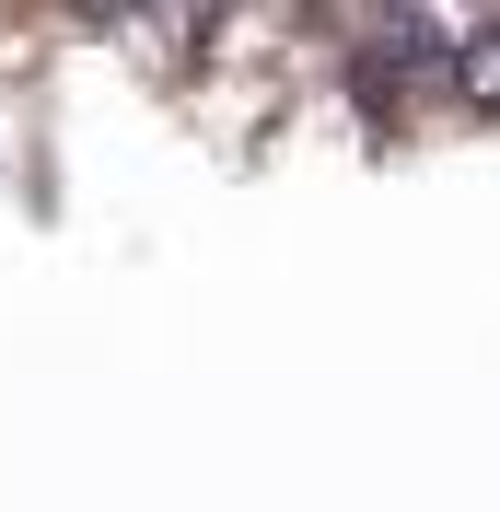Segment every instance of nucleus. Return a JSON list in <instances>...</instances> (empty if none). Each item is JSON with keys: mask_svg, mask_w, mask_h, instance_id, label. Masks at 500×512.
Returning <instances> with one entry per match:
<instances>
[{"mask_svg": "<svg viewBox=\"0 0 500 512\" xmlns=\"http://www.w3.org/2000/svg\"><path fill=\"white\" fill-rule=\"evenodd\" d=\"M442 82H454V94H466V105H477V117H500V12H489V35H477L466 59L442 70Z\"/></svg>", "mask_w": 500, "mask_h": 512, "instance_id": "f257e3e1", "label": "nucleus"}]
</instances>
